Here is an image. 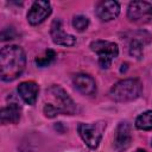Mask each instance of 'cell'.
I'll list each match as a JSON object with an SVG mask.
<instances>
[{"label": "cell", "mask_w": 152, "mask_h": 152, "mask_svg": "<svg viewBox=\"0 0 152 152\" xmlns=\"http://www.w3.org/2000/svg\"><path fill=\"white\" fill-rule=\"evenodd\" d=\"M56 58V52L52 50V49H48L43 56H39V57H36L34 59V63L39 66V68H45L48 65H50Z\"/></svg>", "instance_id": "obj_16"}, {"label": "cell", "mask_w": 152, "mask_h": 152, "mask_svg": "<svg viewBox=\"0 0 152 152\" xmlns=\"http://www.w3.org/2000/svg\"><path fill=\"white\" fill-rule=\"evenodd\" d=\"M151 146H152V140H151Z\"/></svg>", "instance_id": "obj_19"}, {"label": "cell", "mask_w": 152, "mask_h": 152, "mask_svg": "<svg viewBox=\"0 0 152 152\" xmlns=\"http://www.w3.org/2000/svg\"><path fill=\"white\" fill-rule=\"evenodd\" d=\"M132 142V126L128 121H121L115 132L114 146L119 152L126 151Z\"/></svg>", "instance_id": "obj_9"}, {"label": "cell", "mask_w": 152, "mask_h": 152, "mask_svg": "<svg viewBox=\"0 0 152 152\" xmlns=\"http://www.w3.org/2000/svg\"><path fill=\"white\" fill-rule=\"evenodd\" d=\"M134 152H147V151H145V150H142V148H138V150H135Z\"/></svg>", "instance_id": "obj_18"}, {"label": "cell", "mask_w": 152, "mask_h": 152, "mask_svg": "<svg viewBox=\"0 0 152 152\" xmlns=\"http://www.w3.org/2000/svg\"><path fill=\"white\" fill-rule=\"evenodd\" d=\"M74 86L83 95H95L96 94V83L95 80L88 74H76L72 77Z\"/></svg>", "instance_id": "obj_12"}, {"label": "cell", "mask_w": 152, "mask_h": 152, "mask_svg": "<svg viewBox=\"0 0 152 152\" xmlns=\"http://www.w3.org/2000/svg\"><path fill=\"white\" fill-rule=\"evenodd\" d=\"M46 97L51 99V101L45 102V103L51 104L58 112V114L72 115L76 112L75 102L61 86H57V84L51 86L46 90Z\"/></svg>", "instance_id": "obj_3"}, {"label": "cell", "mask_w": 152, "mask_h": 152, "mask_svg": "<svg viewBox=\"0 0 152 152\" xmlns=\"http://www.w3.org/2000/svg\"><path fill=\"white\" fill-rule=\"evenodd\" d=\"M52 8L49 1L45 0H37L32 4L31 8L27 12V21L31 25H39L42 24L48 17L51 14Z\"/></svg>", "instance_id": "obj_7"}, {"label": "cell", "mask_w": 152, "mask_h": 152, "mask_svg": "<svg viewBox=\"0 0 152 152\" xmlns=\"http://www.w3.org/2000/svg\"><path fill=\"white\" fill-rule=\"evenodd\" d=\"M26 65L24 50L18 45L4 46L0 51V76L4 82H11L18 78Z\"/></svg>", "instance_id": "obj_1"}, {"label": "cell", "mask_w": 152, "mask_h": 152, "mask_svg": "<svg viewBox=\"0 0 152 152\" xmlns=\"http://www.w3.org/2000/svg\"><path fill=\"white\" fill-rule=\"evenodd\" d=\"M17 90H18L19 96L21 97V100L25 103H27L30 106L36 103L37 97H38V93H39V87L36 82H33V81L21 82L18 86Z\"/></svg>", "instance_id": "obj_13"}, {"label": "cell", "mask_w": 152, "mask_h": 152, "mask_svg": "<svg viewBox=\"0 0 152 152\" xmlns=\"http://www.w3.org/2000/svg\"><path fill=\"white\" fill-rule=\"evenodd\" d=\"M142 91V84L137 78H125L116 82L109 90V97L115 102L137 100Z\"/></svg>", "instance_id": "obj_2"}, {"label": "cell", "mask_w": 152, "mask_h": 152, "mask_svg": "<svg viewBox=\"0 0 152 152\" xmlns=\"http://www.w3.org/2000/svg\"><path fill=\"white\" fill-rule=\"evenodd\" d=\"M72 26H74V28L76 30V31H78V32H83L84 30H87L88 28V26H89V19L86 17V15H76V17H74V19H72Z\"/></svg>", "instance_id": "obj_17"}, {"label": "cell", "mask_w": 152, "mask_h": 152, "mask_svg": "<svg viewBox=\"0 0 152 152\" xmlns=\"http://www.w3.org/2000/svg\"><path fill=\"white\" fill-rule=\"evenodd\" d=\"M21 116V107L15 102H10L6 107L1 108L0 121L2 125L17 124Z\"/></svg>", "instance_id": "obj_14"}, {"label": "cell", "mask_w": 152, "mask_h": 152, "mask_svg": "<svg viewBox=\"0 0 152 152\" xmlns=\"http://www.w3.org/2000/svg\"><path fill=\"white\" fill-rule=\"evenodd\" d=\"M127 18L135 24H146L152 19V4L147 1H132L127 8Z\"/></svg>", "instance_id": "obj_6"}, {"label": "cell", "mask_w": 152, "mask_h": 152, "mask_svg": "<svg viewBox=\"0 0 152 152\" xmlns=\"http://www.w3.org/2000/svg\"><path fill=\"white\" fill-rule=\"evenodd\" d=\"M50 34L52 38V42L57 45H62V46H72L76 44V37L72 34L66 33L63 30V25H62V20L61 19H55L51 24V28H50Z\"/></svg>", "instance_id": "obj_8"}, {"label": "cell", "mask_w": 152, "mask_h": 152, "mask_svg": "<svg viewBox=\"0 0 152 152\" xmlns=\"http://www.w3.org/2000/svg\"><path fill=\"white\" fill-rule=\"evenodd\" d=\"M135 127L141 131H151L152 129V110H146L137 116Z\"/></svg>", "instance_id": "obj_15"}, {"label": "cell", "mask_w": 152, "mask_h": 152, "mask_svg": "<svg viewBox=\"0 0 152 152\" xmlns=\"http://www.w3.org/2000/svg\"><path fill=\"white\" fill-rule=\"evenodd\" d=\"M151 42V36L146 31L137 32L129 42V55L140 59L144 53V48Z\"/></svg>", "instance_id": "obj_11"}, {"label": "cell", "mask_w": 152, "mask_h": 152, "mask_svg": "<svg viewBox=\"0 0 152 152\" xmlns=\"http://www.w3.org/2000/svg\"><path fill=\"white\" fill-rule=\"evenodd\" d=\"M106 129V122L104 121H97V122H81L77 126V131L84 144L91 148L96 150L100 145L103 131Z\"/></svg>", "instance_id": "obj_4"}, {"label": "cell", "mask_w": 152, "mask_h": 152, "mask_svg": "<svg viewBox=\"0 0 152 152\" xmlns=\"http://www.w3.org/2000/svg\"><path fill=\"white\" fill-rule=\"evenodd\" d=\"M90 50L97 53L99 65L101 69H108L112 62L119 55V46L114 42L108 40H94L89 45Z\"/></svg>", "instance_id": "obj_5"}, {"label": "cell", "mask_w": 152, "mask_h": 152, "mask_svg": "<svg viewBox=\"0 0 152 152\" xmlns=\"http://www.w3.org/2000/svg\"><path fill=\"white\" fill-rule=\"evenodd\" d=\"M120 13V5L118 1L107 0L101 1L96 7V15L102 21H110L114 20Z\"/></svg>", "instance_id": "obj_10"}]
</instances>
